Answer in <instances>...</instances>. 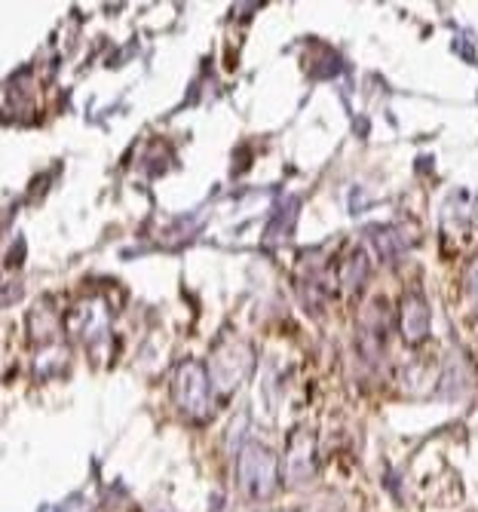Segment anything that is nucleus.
<instances>
[{
	"instance_id": "nucleus-1",
	"label": "nucleus",
	"mask_w": 478,
	"mask_h": 512,
	"mask_svg": "<svg viewBox=\"0 0 478 512\" xmlns=\"http://www.w3.org/2000/svg\"><path fill=\"white\" fill-rule=\"evenodd\" d=\"M282 479V463L276 451L261 442H246L236 460V482L249 500H267L276 494Z\"/></svg>"
},
{
	"instance_id": "nucleus-2",
	"label": "nucleus",
	"mask_w": 478,
	"mask_h": 512,
	"mask_svg": "<svg viewBox=\"0 0 478 512\" xmlns=\"http://www.w3.org/2000/svg\"><path fill=\"white\" fill-rule=\"evenodd\" d=\"M212 375L209 368L187 359L175 368V378H172V396L175 405L181 408V414H187L190 421H203L212 411Z\"/></svg>"
},
{
	"instance_id": "nucleus-3",
	"label": "nucleus",
	"mask_w": 478,
	"mask_h": 512,
	"mask_svg": "<svg viewBox=\"0 0 478 512\" xmlns=\"http://www.w3.org/2000/svg\"><path fill=\"white\" fill-rule=\"evenodd\" d=\"M393 332V310L384 298L371 301L359 316V350L368 362H377L387 350V338Z\"/></svg>"
},
{
	"instance_id": "nucleus-4",
	"label": "nucleus",
	"mask_w": 478,
	"mask_h": 512,
	"mask_svg": "<svg viewBox=\"0 0 478 512\" xmlns=\"http://www.w3.org/2000/svg\"><path fill=\"white\" fill-rule=\"evenodd\" d=\"M285 482L289 485H301L313 476L316 470V442L307 430H298L292 439H289V451H285Z\"/></svg>"
},
{
	"instance_id": "nucleus-5",
	"label": "nucleus",
	"mask_w": 478,
	"mask_h": 512,
	"mask_svg": "<svg viewBox=\"0 0 478 512\" xmlns=\"http://www.w3.org/2000/svg\"><path fill=\"white\" fill-rule=\"evenodd\" d=\"M215 365H212V371H215V381L221 384V387H236L239 381H243L246 375H249V365H252V350L246 347V344H239V341H233V344H224V347H218L215 350V359H212Z\"/></svg>"
},
{
	"instance_id": "nucleus-6",
	"label": "nucleus",
	"mask_w": 478,
	"mask_h": 512,
	"mask_svg": "<svg viewBox=\"0 0 478 512\" xmlns=\"http://www.w3.org/2000/svg\"><path fill=\"white\" fill-rule=\"evenodd\" d=\"M396 325L402 332V341L417 347L429 338V307L423 301V295H405L402 304H399V313H396Z\"/></svg>"
},
{
	"instance_id": "nucleus-7",
	"label": "nucleus",
	"mask_w": 478,
	"mask_h": 512,
	"mask_svg": "<svg viewBox=\"0 0 478 512\" xmlns=\"http://www.w3.org/2000/svg\"><path fill=\"white\" fill-rule=\"evenodd\" d=\"M368 258H365V252H353L341 267H338V286H341V292H347V295H353V292H359L362 289V283L368 279Z\"/></svg>"
},
{
	"instance_id": "nucleus-8",
	"label": "nucleus",
	"mask_w": 478,
	"mask_h": 512,
	"mask_svg": "<svg viewBox=\"0 0 478 512\" xmlns=\"http://www.w3.org/2000/svg\"><path fill=\"white\" fill-rule=\"evenodd\" d=\"M273 512H285V509H273Z\"/></svg>"
}]
</instances>
